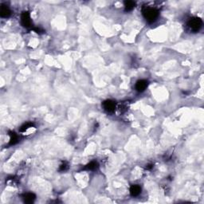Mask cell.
Returning a JSON list of instances; mask_svg holds the SVG:
<instances>
[{
	"label": "cell",
	"instance_id": "obj_12",
	"mask_svg": "<svg viewBox=\"0 0 204 204\" xmlns=\"http://www.w3.org/2000/svg\"><path fill=\"white\" fill-rule=\"evenodd\" d=\"M32 126H33V124L31 123L25 124L24 125H22V128L20 129V131H21V132H25V131H27V129H30V128H31Z\"/></svg>",
	"mask_w": 204,
	"mask_h": 204
},
{
	"label": "cell",
	"instance_id": "obj_7",
	"mask_svg": "<svg viewBox=\"0 0 204 204\" xmlns=\"http://www.w3.org/2000/svg\"><path fill=\"white\" fill-rule=\"evenodd\" d=\"M141 192V187L139 185H132L130 187V194L133 197L138 196Z\"/></svg>",
	"mask_w": 204,
	"mask_h": 204
},
{
	"label": "cell",
	"instance_id": "obj_3",
	"mask_svg": "<svg viewBox=\"0 0 204 204\" xmlns=\"http://www.w3.org/2000/svg\"><path fill=\"white\" fill-rule=\"evenodd\" d=\"M22 25L24 27H30L31 26V19H30V13L28 11H25L21 15Z\"/></svg>",
	"mask_w": 204,
	"mask_h": 204
},
{
	"label": "cell",
	"instance_id": "obj_8",
	"mask_svg": "<svg viewBox=\"0 0 204 204\" xmlns=\"http://www.w3.org/2000/svg\"><path fill=\"white\" fill-rule=\"evenodd\" d=\"M23 199H24L25 203H31L34 201L35 195L33 193H27L24 195L23 196Z\"/></svg>",
	"mask_w": 204,
	"mask_h": 204
},
{
	"label": "cell",
	"instance_id": "obj_4",
	"mask_svg": "<svg viewBox=\"0 0 204 204\" xmlns=\"http://www.w3.org/2000/svg\"><path fill=\"white\" fill-rule=\"evenodd\" d=\"M103 107L107 112H113L116 108V103L111 100H107L103 103Z\"/></svg>",
	"mask_w": 204,
	"mask_h": 204
},
{
	"label": "cell",
	"instance_id": "obj_10",
	"mask_svg": "<svg viewBox=\"0 0 204 204\" xmlns=\"http://www.w3.org/2000/svg\"><path fill=\"white\" fill-rule=\"evenodd\" d=\"M97 167H98V164H97V162L92 161L90 162L89 164H87V165L84 167V169L88 170V171H92V170L97 169Z\"/></svg>",
	"mask_w": 204,
	"mask_h": 204
},
{
	"label": "cell",
	"instance_id": "obj_1",
	"mask_svg": "<svg viewBox=\"0 0 204 204\" xmlns=\"http://www.w3.org/2000/svg\"><path fill=\"white\" fill-rule=\"evenodd\" d=\"M143 15L145 18V19L149 22H153L156 21V19L158 18L159 13L158 11L155 8H152V7H148L145 8L143 11Z\"/></svg>",
	"mask_w": 204,
	"mask_h": 204
},
{
	"label": "cell",
	"instance_id": "obj_2",
	"mask_svg": "<svg viewBox=\"0 0 204 204\" xmlns=\"http://www.w3.org/2000/svg\"><path fill=\"white\" fill-rule=\"evenodd\" d=\"M188 27L193 31H199L203 26V21L199 18H192L188 22Z\"/></svg>",
	"mask_w": 204,
	"mask_h": 204
},
{
	"label": "cell",
	"instance_id": "obj_13",
	"mask_svg": "<svg viewBox=\"0 0 204 204\" xmlns=\"http://www.w3.org/2000/svg\"><path fill=\"white\" fill-rule=\"evenodd\" d=\"M66 167H67V165H66V164H62L61 167H60V170H61V171H65V170L66 169Z\"/></svg>",
	"mask_w": 204,
	"mask_h": 204
},
{
	"label": "cell",
	"instance_id": "obj_11",
	"mask_svg": "<svg viewBox=\"0 0 204 204\" xmlns=\"http://www.w3.org/2000/svg\"><path fill=\"white\" fill-rule=\"evenodd\" d=\"M18 136H17L14 132H11V139H10V144H15L18 142Z\"/></svg>",
	"mask_w": 204,
	"mask_h": 204
},
{
	"label": "cell",
	"instance_id": "obj_5",
	"mask_svg": "<svg viewBox=\"0 0 204 204\" xmlns=\"http://www.w3.org/2000/svg\"><path fill=\"white\" fill-rule=\"evenodd\" d=\"M148 86V81L145 80H139L136 84V89L138 92L144 91Z\"/></svg>",
	"mask_w": 204,
	"mask_h": 204
},
{
	"label": "cell",
	"instance_id": "obj_6",
	"mask_svg": "<svg viewBox=\"0 0 204 204\" xmlns=\"http://www.w3.org/2000/svg\"><path fill=\"white\" fill-rule=\"evenodd\" d=\"M11 10L7 6L2 5L1 10H0V15L2 18H8L11 15Z\"/></svg>",
	"mask_w": 204,
	"mask_h": 204
},
{
	"label": "cell",
	"instance_id": "obj_9",
	"mask_svg": "<svg viewBox=\"0 0 204 204\" xmlns=\"http://www.w3.org/2000/svg\"><path fill=\"white\" fill-rule=\"evenodd\" d=\"M136 3L133 1H125L124 2V7H125V11H131L133 10L135 7Z\"/></svg>",
	"mask_w": 204,
	"mask_h": 204
}]
</instances>
